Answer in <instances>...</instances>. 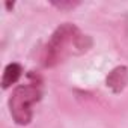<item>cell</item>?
Returning <instances> with one entry per match:
<instances>
[{
    "mask_svg": "<svg viewBox=\"0 0 128 128\" xmlns=\"http://www.w3.org/2000/svg\"><path fill=\"white\" fill-rule=\"evenodd\" d=\"M106 84L112 89V92L120 94L128 84V68L124 65L113 68L106 78Z\"/></svg>",
    "mask_w": 128,
    "mask_h": 128,
    "instance_id": "3",
    "label": "cell"
},
{
    "mask_svg": "<svg viewBox=\"0 0 128 128\" xmlns=\"http://www.w3.org/2000/svg\"><path fill=\"white\" fill-rule=\"evenodd\" d=\"M51 5L60 11H70L80 5V2H51Z\"/></svg>",
    "mask_w": 128,
    "mask_h": 128,
    "instance_id": "5",
    "label": "cell"
},
{
    "mask_svg": "<svg viewBox=\"0 0 128 128\" xmlns=\"http://www.w3.org/2000/svg\"><path fill=\"white\" fill-rule=\"evenodd\" d=\"M23 74V66L17 62H12L9 65H6L5 71H3V76H2V88L3 89H8L11 88L12 84H15L20 77Z\"/></svg>",
    "mask_w": 128,
    "mask_h": 128,
    "instance_id": "4",
    "label": "cell"
},
{
    "mask_svg": "<svg viewBox=\"0 0 128 128\" xmlns=\"http://www.w3.org/2000/svg\"><path fill=\"white\" fill-rule=\"evenodd\" d=\"M42 96L41 86L38 83L20 84L9 96V112L15 124L29 125L33 118V104H36Z\"/></svg>",
    "mask_w": 128,
    "mask_h": 128,
    "instance_id": "2",
    "label": "cell"
},
{
    "mask_svg": "<svg viewBox=\"0 0 128 128\" xmlns=\"http://www.w3.org/2000/svg\"><path fill=\"white\" fill-rule=\"evenodd\" d=\"M90 47H92L90 36L83 35L80 29L72 23H63L50 36L44 50L42 63L45 68H53L59 65L70 54L84 53Z\"/></svg>",
    "mask_w": 128,
    "mask_h": 128,
    "instance_id": "1",
    "label": "cell"
}]
</instances>
